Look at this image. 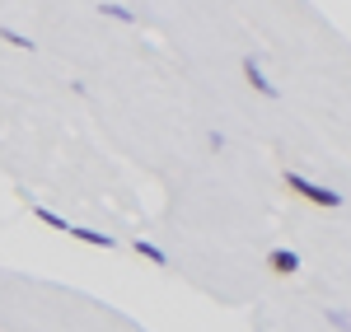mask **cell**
<instances>
[{
	"mask_svg": "<svg viewBox=\"0 0 351 332\" xmlns=\"http://www.w3.org/2000/svg\"><path fill=\"white\" fill-rule=\"evenodd\" d=\"M286 192H295L300 201H309V206H319V211H337V206H342V196L332 192V188H319V183H309L304 173H291V168H286Z\"/></svg>",
	"mask_w": 351,
	"mask_h": 332,
	"instance_id": "1",
	"label": "cell"
},
{
	"mask_svg": "<svg viewBox=\"0 0 351 332\" xmlns=\"http://www.w3.org/2000/svg\"><path fill=\"white\" fill-rule=\"evenodd\" d=\"M243 80L253 84V89H258V94H263V99H276V94H281V89H276V84H271L267 75H263V66H258V61H253V56H243Z\"/></svg>",
	"mask_w": 351,
	"mask_h": 332,
	"instance_id": "2",
	"label": "cell"
},
{
	"mask_svg": "<svg viewBox=\"0 0 351 332\" xmlns=\"http://www.w3.org/2000/svg\"><path fill=\"white\" fill-rule=\"evenodd\" d=\"M267 272H276V277H295V272H300V253L271 248V253H267Z\"/></svg>",
	"mask_w": 351,
	"mask_h": 332,
	"instance_id": "3",
	"label": "cell"
},
{
	"mask_svg": "<svg viewBox=\"0 0 351 332\" xmlns=\"http://www.w3.org/2000/svg\"><path fill=\"white\" fill-rule=\"evenodd\" d=\"M71 239H80L89 248H112V244H117L112 234H99V229H71Z\"/></svg>",
	"mask_w": 351,
	"mask_h": 332,
	"instance_id": "4",
	"label": "cell"
},
{
	"mask_svg": "<svg viewBox=\"0 0 351 332\" xmlns=\"http://www.w3.org/2000/svg\"><path fill=\"white\" fill-rule=\"evenodd\" d=\"M132 248H136V257H145V262H155V267H169V257H164V253L155 248V244H145V239H136Z\"/></svg>",
	"mask_w": 351,
	"mask_h": 332,
	"instance_id": "5",
	"label": "cell"
},
{
	"mask_svg": "<svg viewBox=\"0 0 351 332\" xmlns=\"http://www.w3.org/2000/svg\"><path fill=\"white\" fill-rule=\"evenodd\" d=\"M33 216H38V220L47 225V229H61V234H71V225L61 220V216H56V211H47V206H38V211H33Z\"/></svg>",
	"mask_w": 351,
	"mask_h": 332,
	"instance_id": "6",
	"label": "cell"
},
{
	"mask_svg": "<svg viewBox=\"0 0 351 332\" xmlns=\"http://www.w3.org/2000/svg\"><path fill=\"white\" fill-rule=\"evenodd\" d=\"M0 38H5L10 47H24V52H33V38H24V33H14L10 24H0Z\"/></svg>",
	"mask_w": 351,
	"mask_h": 332,
	"instance_id": "7",
	"label": "cell"
},
{
	"mask_svg": "<svg viewBox=\"0 0 351 332\" xmlns=\"http://www.w3.org/2000/svg\"><path fill=\"white\" fill-rule=\"evenodd\" d=\"M99 14H108V19H117V24H132V19H136L132 10H122V5H104Z\"/></svg>",
	"mask_w": 351,
	"mask_h": 332,
	"instance_id": "8",
	"label": "cell"
}]
</instances>
